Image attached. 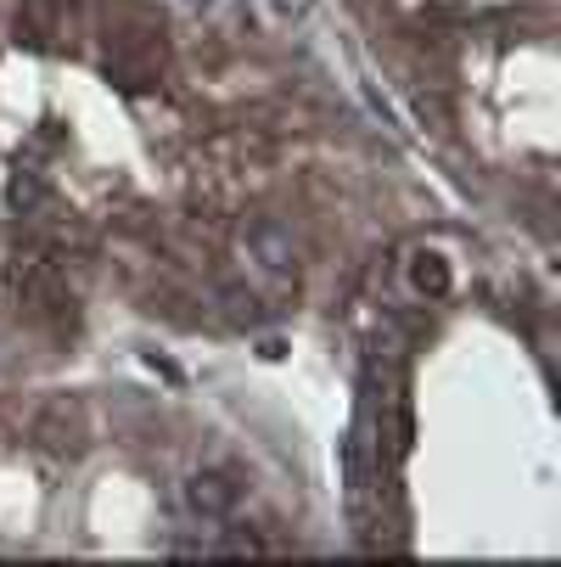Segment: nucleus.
I'll use <instances>...</instances> for the list:
<instances>
[{
	"mask_svg": "<svg viewBox=\"0 0 561 567\" xmlns=\"http://www.w3.org/2000/svg\"><path fill=\"white\" fill-rule=\"evenodd\" d=\"M242 254H248L264 276H292V230H287L281 219H248Z\"/></svg>",
	"mask_w": 561,
	"mask_h": 567,
	"instance_id": "obj_1",
	"label": "nucleus"
},
{
	"mask_svg": "<svg viewBox=\"0 0 561 567\" xmlns=\"http://www.w3.org/2000/svg\"><path fill=\"white\" fill-rule=\"evenodd\" d=\"M236 495H242V489H236V477L230 472H197L191 483H186V506L197 512V517H230V506H236Z\"/></svg>",
	"mask_w": 561,
	"mask_h": 567,
	"instance_id": "obj_2",
	"label": "nucleus"
},
{
	"mask_svg": "<svg viewBox=\"0 0 561 567\" xmlns=\"http://www.w3.org/2000/svg\"><path fill=\"white\" fill-rule=\"evenodd\" d=\"M34 433L51 450H79V411H73L67 399H51L45 411H40V422H34Z\"/></svg>",
	"mask_w": 561,
	"mask_h": 567,
	"instance_id": "obj_3",
	"label": "nucleus"
},
{
	"mask_svg": "<svg viewBox=\"0 0 561 567\" xmlns=\"http://www.w3.org/2000/svg\"><path fill=\"white\" fill-rule=\"evenodd\" d=\"M405 276H411V292H416V298H444V292L455 287V276H449V265H444L438 254H416Z\"/></svg>",
	"mask_w": 561,
	"mask_h": 567,
	"instance_id": "obj_4",
	"label": "nucleus"
},
{
	"mask_svg": "<svg viewBox=\"0 0 561 567\" xmlns=\"http://www.w3.org/2000/svg\"><path fill=\"white\" fill-rule=\"evenodd\" d=\"M18 29H23V40H34V45H51V34L62 29V18H56V7H51V0H23Z\"/></svg>",
	"mask_w": 561,
	"mask_h": 567,
	"instance_id": "obj_5",
	"label": "nucleus"
},
{
	"mask_svg": "<svg viewBox=\"0 0 561 567\" xmlns=\"http://www.w3.org/2000/svg\"><path fill=\"white\" fill-rule=\"evenodd\" d=\"M7 197H12V208H40V203H45V186L29 181V175H18V181L7 186Z\"/></svg>",
	"mask_w": 561,
	"mask_h": 567,
	"instance_id": "obj_6",
	"label": "nucleus"
},
{
	"mask_svg": "<svg viewBox=\"0 0 561 567\" xmlns=\"http://www.w3.org/2000/svg\"><path fill=\"white\" fill-rule=\"evenodd\" d=\"M214 550H225V556H253V550H259V539H253V534H225Z\"/></svg>",
	"mask_w": 561,
	"mask_h": 567,
	"instance_id": "obj_7",
	"label": "nucleus"
}]
</instances>
